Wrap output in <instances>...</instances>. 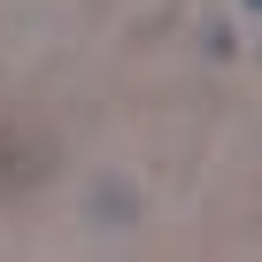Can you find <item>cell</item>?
Wrapping results in <instances>:
<instances>
[{"label":"cell","instance_id":"1","mask_svg":"<svg viewBox=\"0 0 262 262\" xmlns=\"http://www.w3.org/2000/svg\"><path fill=\"white\" fill-rule=\"evenodd\" d=\"M54 131L47 123H31L24 108H0V193H31V185H47L54 178Z\"/></svg>","mask_w":262,"mask_h":262},{"label":"cell","instance_id":"2","mask_svg":"<svg viewBox=\"0 0 262 262\" xmlns=\"http://www.w3.org/2000/svg\"><path fill=\"white\" fill-rule=\"evenodd\" d=\"M247 8H262V0H247Z\"/></svg>","mask_w":262,"mask_h":262}]
</instances>
